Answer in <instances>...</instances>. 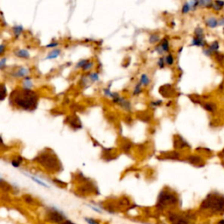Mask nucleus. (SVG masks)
I'll return each mask as SVG.
<instances>
[{"mask_svg":"<svg viewBox=\"0 0 224 224\" xmlns=\"http://www.w3.org/2000/svg\"><path fill=\"white\" fill-rule=\"evenodd\" d=\"M4 52H5V45H4V44H2V45H1V50H0V53H1V54H3V53H4Z\"/></svg>","mask_w":224,"mask_h":224,"instance_id":"obj_34","label":"nucleus"},{"mask_svg":"<svg viewBox=\"0 0 224 224\" xmlns=\"http://www.w3.org/2000/svg\"><path fill=\"white\" fill-rule=\"evenodd\" d=\"M89 62V61L88 60H82V61H79V63L76 65V68H83L84 67H85V65L87 64Z\"/></svg>","mask_w":224,"mask_h":224,"instance_id":"obj_25","label":"nucleus"},{"mask_svg":"<svg viewBox=\"0 0 224 224\" xmlns=\"http://www.w3.org/2000/svg\"><path fill=\"white\" fill-rule=\"evenodd\" d=\"M192 45L202 47V46L205 45V43H204L203 39H202V38H197V37H195L194 40H193V41H192Z\"/></svg>","mask_w":224,"mask_h":224,"instance_id":"obj_13","label":"nucleus"},{"mask_svg":"<svg viewBox=\"0 0 224 224\" xmlns=\"http://www.w3.org/2000/svg\"><path fill=\"white\" fill-rule=\"evenodd\" d=\"M16 55L18 57H20V58H25V59H27V58L30 57L29 53L26 51V50H25V49H20V50H18V51L16 52Z\"/></svg>","mask_w":224,"mask_h":224,"instance_id":"obj_7","label":"nucleus"},{"mask_svg":"<svg viewBox=\"0 0 224 224\" xmlns=\"http://www.w3.org/2000/svg\"><path fill=\"white\" fill-rule=\"evenodd\" d=\"M93 65H94V63H93L92 61H89V62L85 65V67L82 68V69H83V71H88V70H89L92 67H93Z\"/></svg>","mask_w":224,"mask_h":224,"instance_id":"obj_27","label":"nucleus"},{"mask_svg":"<svg viewBox=\"0 0 224 224\" xmlns=\"http://www.w3.org/2000/svg\"><path fill=\"white\" fill-rule=\"evenodd\" d=\"M141 86H142V83L141 82H138L136 87H135V89L133 91V95H138L141 93Z\"/></svg>","mask_w":224,"mask_h":224,"instance_id":"obj_19","label":"nucleus"},{"mask_svg":"<svg viewBox=\"0 0 224 224\" xmlns=\"http://www.w3.org/2000/svg\"><path fill=\"white\" fill-rule=\"evenodd\" d=\"M165 63H166L167 65H169V66H172L173 64V62H174V60H173V57L172 54H168V55L165 58Z\"/></svg>","mask_w":224,"mask_h":224,"instance_id":"obj_16","label":"nucleus"},{"mask_svg":"<svg viewBox=\"0 0 224 224\" xmlns=\"http://www.w3.org/2000/svg\"><path fill=\"white\" fill-rule=\"evenodd\" d=\"M39 96L37 93L26 89H17L11 95L10 101L13 105L24 110L32 111L36 109Z\"/></svg>","mask_w":224,"mask_h":224,"instance_id":"obj_1","label":"nucleus"},{"mask_svg":"<svg viewBox=\"0 0 224 224\" xmlns=\"http://www.w3.org/2000/svg\"><path fill=\"white\" fill-rule=\"evenodd\" d=\"M61 224H74V223H73L71 221H69V220H66L65 222H63Z\"/></svg>","mask_w":224,"mask_h":224,"instance_id":"obj_35","label":"nucleus"},{"mask_svg":"<svg viewBox=\"0 0 224 224\" xmlns=\"http://www.w3.org/2000/svg\"><path fill=\"white\" fill-rule=\"evenodd\" d=\"M203 106L204 108H205L207 110H208V111L212 112L215 110V105L213 104V103H205Z\"/></svg>","mask_w":224,"mask_h":224,"instance_id":"obj_15","label":"nucleus"},{"mask_svg":"<svg viewBox=\"0 0 224 224\" xmlns=\"http://www.w3.org/2000/svg\"><path fill=\"white\" fill-rule=\"evenodd\" d=\"M39 162L46 167V169L50 171H57L58 168H61V164L56 159V158L49 153L41 154L38 159Z\"/></svg>","mask_w":224,"mask_h":224,"instance_id":"obj_2","label":"nucleus"},{"mask_svg":"<svg viewBox=\"0 0 224 224\" xmlns=\"http://www.w3.org/2000/svg\"><path fill=\"white\" fill-rule=\"evenodd\" d=\"M162 48L163 52H168L169 51V41L167 39H164L161 44L159 45Z\"/></svg>","mask_w":224,"mask_h":224,"instance_id":"obj_11","label":"nucleus"},{"mask_svg":"<svg viewBox=\"0 0 224 224\" xmlns=\"http://www.w3.org/2000/svg\"><path fill=\"white\" fill-rule=\"evenodd\" d=\"M177 201V199L175 197V195H173L169 192H161L159 201H158V206H161V207H165L170 204H175Z\"/></svg>","mask_w":224,"mask_h":224,"instance_id":"obj_3","label":"nucleus"},{"mask_svg":"<svg viewBox=\"0 0 224 224\" xmlns=\"http://www.w3.org/2000/svg\"><path fill=\"white\" fill-rule=\"evenodd\" d=\"M48 218H49L50 222H55V223H61V222H65L64 221V215L61 214V212H59L58 210H56V209H53V210L49 212Z\"/></svg>","mask_w":224,"mask_h":224,"instance_id":"obj_4","label":"nucleus"},{"mask_svg":"<svg viewBox=\"0 0 224 224\" xmlns=\"http://www.w3.org/2000/svg\"><path fill=\"white\" fill-rule=\"evenodd\" d=\"M150 78H149V76L147 75V74H144L141 75V78H140V82L142 83L143 85H144V86H148L149 84H150Z\"/></svg>","mask_w":224,"mask_h":224,"instance_id":"obj_10","label":"nucleus"},{"mask_svg":"<svg viewBox=\"0 0 224 224\" xmlns=\"http://www.w3.org/2000/svg\"><path fill=\"white\" fill-rule=\"evenodd\" d=\"M5 61H6V58H3V59L1 60V61H0V67H1V68H3L5 67Z\"/></svg>","mask_w":224,"mask_h":224,"instance_id":"obj_30","label":"nucleus"},{"mask_svg":"<svg viewBox=\"0 0 224 224\" xmlns=\"http://www.w3.org/2000/svg\"><path fill=\"white\" fill-rule=\"evenodd\" d=\"M31 178H32V180H34L35 182H37L39 185L43 186H45V187H48V186H47V184L44 183V182H43V181H41V180H40L39 179H37V178H35V177H32V176H31Z\"/></svg>","mask_w":224,"mask_h":224,"instance_id":"obj_23","label":"nucleus"},{"mask_svg":"<svg viewBox=\"0 0 224 224\" xmlns=\"http://www.w3.org/2000/svg\"><path fill=\"white\" fill-rule=\"evenodd\" d=\"M192 8H191V5H190V4L189 3H185L183 5V7H182V13H187L189 11L191 10Z\"/></svg>","mask_w":224,"mask_h":224,"instance_id":"obj_17","label":"nucleus"},{"mask_svg":"<svg viewBox=\"0 0 224 224\" xmlns=\"http://www.w3.org/2000/svg\"><path fill=\"white\" fill-rule=\"evenodd\" d=\"M21 162H22V158L20 157V158H19V160H16V159H15V160H12V161H11V165H12L14 167H19Z\"/></svg>","mask_w":224,"mask_h":224,"instance_id":"obj_26","label":"nucleus"},{"mask_svg":"<svg viewBox=\"0 0 224 224\" xmlns=\"http://www.w3.org/2000/svg\"><path fill=\"white\" fill-rule=\"evenodd\" d=\"M159 41V36L158 34H152L151 37H150V40H149L151 44L156 43V42H158Z\"/></svg>","mask_w":224,"mask_h":224,"instance_id":"obj_18","label":"nucleus"},{"mask_svg":"<svg viewBox=\"0 0 224 224\" xmlns=\"http://www.w3.org/2000/svg\"><path fill=\"white\" fill-rule=\"evenodd\" d=\"M218 47H219V45H218V42L217 41H214V43L211 45V47H209V52H212V51H216L217 49H218Z\"/></svg>","mask_w":224,"mask_h":224,"instance_id":"obj_22","label":"nucleus"},{"mask_svg":"<svg viewBox=\"0 0 224 224\" xmlns=\"http://www.w3.org/2000/svg\"><path fill=\"white\" fill-rule=\"evenodd\" d=\"M206 24H207L209 27L214 28V27H215V26L218 25V21L216 20V19H214V18H210V19L207 20Z\"/></svg>","mask_w":224,"mask_h":224,"instance_id":"obj_9","label":"nucleus"},{"mask_svg":"<svg viewBox=\"0 0 224 224\" xmlns=\"http://www.w3.org/2000/svg\"><path fill=\"white\" fill-rule=\"evenodd\" d=\"M60 53H61V50L60 49H53L51 53H49L48 54H47V58L46 59H49V60H52V59H55V58H57L59 55H60Z\"/></svg>","mask_w":224,"mask_h":224,"instance_id":"obj_8","label":"nucleus"},{"mask_svg":"<svg viewBox=\"0 0 224 224\" xmlns=\"http://www.w3.org/2000/svg\"><path fill=\"white\" fill-rule=\"evenodd\" d=\"M165 58H160L159 60V61H158V65H159V67L160 68H164V66H165Z\"/></svg>","mask_w":224,"mask_h":224,"instance_id":"obj_28","label":"nucleus"},{"mask_svg":"<svg viewBox=\"0 0 224 224\" xmlns=\"http://www.w3.org/2000/svg\"><path fill=\"white\" fill-rule=\"evenodd\" d=\"M22 31H23V28H22L21 26H14V27H13V32H14V33L16 34V37H19V36H20V34Z\"/></svg>","mask_w":224,"mask_h":224,"instance_id":"obj_20","label":"nucleus"},{"mask_svg":"<svg viewBox=\"0 0 224 224\" xmlns=\"http://www.w3.org/2000/svg\"><path fill=\"white\" fill-rule=\"evenodd\" d=\"M204 203L207 204V206H211V205H214L213 204V200L211 199V200H206V201L204 202ZM214 205L215 206H218L219 207V208H220V207H222V206H223V201H222V199H214Z\"/></svg>","mask_w":224,"mask_h":224,"instance_id":"obj_5","label":"nucleus"},{"mask_svg":"<svg viewBox=\"0 0 224 224\" xmlns=\"http://www.w3.org/2000/svg\"><path fill=\"white\" fill-rule=\"evenodd\" d=\"M214 4H215L216 5H214L213 7H214L215 10H220V9H222V6L224 5V2H220V1L214 2Z\"/></svg>","mask_w":224,"mask_h":224,"instance_id":"obj_21","label":"nucleus"},{"mask_svg":"<svg viewBox=\"0 0 224 224\" xmlns=\"http://www.w3.org/2000/svg\"><path fill=\"white\" fill-rule=\"evenodd\" d=\"M5 92H6V89H5V87L3 85V96H2V100L5 98Z\"/></svg>","mask_w":224,"mask_h":224,"instance_id":"obj_33","label":"nucleus"},{"mask_svg":"<svg viewBox=\"0 0 224 224\" xmlns=\"http://www.w3.org/2000/svg\"><path fill=\"white\" fill-rule=\"evenodd\" d=\"M188 160H189V162L194 164V165H197L198 163H201L202 161V159L199 156H190L188 158Z\"/></svg>","mask_w":224,"mask_h":224,"instance_id":"obj_12","label":"nucleus"},{"mask_svg":"<svg viewBox=\"0 0 224 224\" xmlns=\"http://www.w3.org/2000/svg\"><path fill=\"white\" fill-rule=\"evenodd\" d=\"M161 103H162V101H157V102H152V105H153V106H159V105H161Z\"/></svg>","mask_w":224,"mask_h":224,"instance_id":"obj_32","label":"nucleus"},{"mask_svg":"<svg viewBox=\"0 0 224 224\" xmlns=\"http://www.w3.org/2000/svg\"><path fill=\"white\" fill-rule=\"evenodd\" d=\"M85 220H86V222L89 224H99L95 220L91 219V218H85Z\"/></svg>","mask_w":224,"mask_h":224,"instance_id":"obj_29","label":"nucleus"},{"mask_svg":"<svg viewBox=\"0 0 224 224\" xmlns=\"http://www.w3.org/2000/svg\"><path fill=\"white\" fill-rule=\"evenodd\" d=\"M89 78L91 79L92 81L95 82V81H98L99 80V74L97 73H92L89 74Z\"/></svg>","mask_w":224,"mask_h":224,"instance_id":"obj_24","label":"nucleus"},{"mask_svg":"<svg viewBox=\"0 0 224 224\" xmlns=\"http://www.w3.org/2000/svg\"><path fill=\"white\" fill-rule=\"evenodd\" d=\"M29 73V70L27 68H21L19 70H17V72L13 74L15 77H24L26 75H27Z\"/></svg>","mask_w":224,"mask_h":224,"instance_id":"obj_6","label":"nucleus"},{"mask_svg":"<svg viewBox=\"0 0 224 224\" xmlns=\"http://www.w3.org/2000/svg\"><path fill=\"white\" fill-rule=\"evenodd\" d=\"M23 87L24 89H31V88H32V82H31V79L29 77H26Z\"/></svg>","mask_w":224,"mask_h":224,"instance_id":"obj_14","label":"nucleus"},{"mask_svg":"<svg viewBox=\"0 0 224 224\" xmlns=\"http://www.w3.org/2000/svg\"><path fill=\"white\" fill-rule=\"evenodd\" d=\"M56 46H58V43L57 42H53V43H51V44H48L47 46V47H54Z\"/></svg>","mask_w":224,"mask_h":224,"instance_id":"obj_31","label":"nucleus"}]
</instances>
